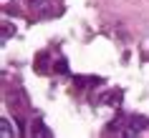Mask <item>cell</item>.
Here are the masks:
<instances>
[{
    "label": "cell",
    "mask_w": 149,
    "mask_h": 138,
    "mask_svg": "<svg viewBox=\"0 0 149 138\" xmlns=\"http://www.w3.org/2000/svg\"><path fill=\"white\" fill-rule=\"evenodd\" d=\"M31 136H40V138H51L53 133L43 126V121H33V126H31Z\"/></svg>",
    "instance_id": "6da1fadb"
},
{
    "label": "cell",
    "mask_w": 149,
    "mask_h": 138,
    "mask_svg": "<svg viewBox=\"0 0 149 138\" xmlns=\"http://www.w3.org/2000/svg\"><path fill=\"white\" fill-rule=\"evenodd\" d=\"M0 133H3L5 138H13V136H15V130L10 128V121H8V118H3V121H0Z\"/></svg>",
    "instance_id": "7a4b0ae2"
}]
</instances>
